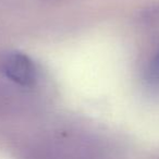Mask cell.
Returning a JSON list of instances; mask_svg holds the SVG:
<instances>
[{"instance_id": "7a4b0ae2", "label": "cell", "mask_w": 159, "mask_h": 159, "mask_svg": "<svg viewBox=\"0 0 159 159\" xmlns=\"http://www.w3.org/2000/svg\"><path fill=\"white\" fill-rule=\"evenodd\" d=\"M148 75H149V80L152 83L159 84V51L152 61L150 62L149 70H148Z\"/></svg>"}, {"instance_id": "6da1fadb", "label": "cell", "mask_w": 159, "mask_h": 159, "mask_svg": "<svg viewBox=\"0 0 159 159\" xmlns=\"http://www.w3.org/2000/svg\"><path fill=\"white\" fill-rule=\"evenodd\" d=\"M2 69L7 77L21 86L32 87L37 79L33 61L24 53H9L3 60Z\"/></svg>"}]
</instances>
